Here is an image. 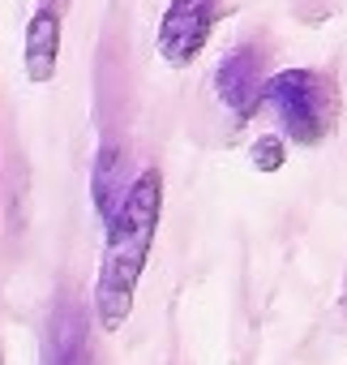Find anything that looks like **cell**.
<instances>
[{
	"mask_svg": "<svg viewBox=\"0 0 347 365\" xmlns=\"http://www.w3.org/2000/svg\"><path fill=\"white\" fill-rule=\"evenodd\" d=\"M262 99L274 108L279 129L300 146H317L330 133L334 112H338L330 78H321L317 69H283V73L266 78Z\"/></svg>",
	"mask_w": 347,
	"mask_h": 365,
	"instance_id": "obj_2",
	"label": "cell"
},
{
	"mask_svg": "<svg viewBox=\"0 0 347 365\" xmlns=\"http://www.w3.org/2000/svg\"><path fill=\"white\" fill-rule=\"evenodd\" d=\"M215 91L223 99V108L236 116V120H249L262 103V91H266V65H262V52L257 48H236L223 56V65L215 69Z\"/></svg>",
	"mask_w": 347,
	"mask_h": 365,
	"instance_id": "obj_4",
	"label": "cell"
},
{
	"mask_svg": "<svg viewBox=\"0 0 347 365\" xmlns=\"http://www.w3.org/2000/svg\"><path fill=\"white\" fill-rule=\"evenodd\" d=\"M253 168L257 172H279L283 168V159H287V146H283V138L279 133H266V138H257L253 142Z\"/></svg>",
	"mask_w": 347,
	"mask_h": 365,
	"instance_id": "obj_8",
	"label": "cell"
},
{
	"mask_svg": "<svg viewBox=\"0 0 347 365\" xmlns=\"http://www.w3.org/2000/svg\"><path fill=\"white\" fill-rule=\"evenodd\" d=\"M22 65H26V78L35 86H48L56 78V65H60V14L52 5H39L35 18L26 22Z\"/></svg>",
	"mask_w": 347,
	"mask_h": 365,
	"instance_id": "obj_5",
	"label": "cell"
},
{
	"mask_svg": "<svg viewBox=\"0 0 347 365\" xmlns=\"http://www.w3.org/2000/svg\"><path fill=\"white\" fill-rule=\"evenodd\" d=\"M48 365H99L90 348V322L78 305H60L48 327Z\"/></svg>",
	"mask_w": 347,
	"mask_h": 365,
	"instance_id": "obj_6",
	"label": "cell"
},
{
	"mask_svg": "<svg viewBox=\"0 0 347 365\" xmlns=\"http://www.w3.org/2000/svg\"><path fill=\"white\" fill-rule=\"evenodd\" d=\"M159 215H163V176L159 168H146L133 176L124 202L107 220V245H103V262L95 279V318L103 331H120L124 318L133 314V297L150 262Z\"/></svg>",
	"mask_w": 347,
	"mask_h": 365,
	"instance_id": "obj_1",
	"label": "cell"
},
{
	"mask_svg": "<svg viewBox=\"0 0 347 365\" xmlns=\"http://www.w3.org/2000/svg\"><path fill=\"white\" fill-rule=\"evenodd\" d=\"M219 22V0H171L159 22V56L171 69H185L202 56Z\"/></svg>",
	"mask_w": 347,
	"mask_h": 365,
	"instance_id": "obj_3",
	"label": "cell"
},
{
	"mask_svg": "<svg viewBox=\"0 0 347 365\" xmlns=\"http://www.w3.org/2000/svg\"><path fill=\"white\" fill-rule=\"evenodd\" d=\"M120 150L116 146H103L99 150V159H95V176H90V194H95V211L103 215V220H112L116 215V207L124 202V194H129V185H124V176H120Z\"/></svg>",
	"mask_w": 347,
	"mask_h": 365,
	"instance_id": "obj_7",
	"label": "cell"
}]
</instances>
